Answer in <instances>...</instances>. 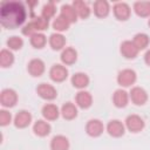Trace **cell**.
<instances>
[{
    "label": "cell",
    "instance_id": "24",
    "mask_svg": "<svg viewBox=\"0 0 150 150\" xmlns=\"http://www.w3.org/2000/svg\"><path fill=\"white\" fill-rule=\"evenodd\" d=\"M71 5H73V7L75 8V11H76L79 18H81V19H87V18L90 15L91 9L89 8L88 4H86L84 1H82V0H75V1H73Z\"/></svg>",
    "mask_w": 150,
    "mask_h": 150
},
{
    "label": "cell",
    "instance_id": "2",
    "mask_svg": "<svg viewBox=\"0 0 150 150\" xmlns=\"http://www.w3.org/2000/svg\"><path fill=\"white\" fill-rule=\"evenodd\" d=\"M136 80H137V74L134 69H130V68L122 69L117 74V83L124 88L131 87L136 82Z\"/></svg>",
    "mask_w": 150,
    "mask_h": 150
},
{
    "label": "cell",
    "instance_id": "11",
    "mask_svg": "<svg viewBox=\"0 0 150 150\" xmlns=\"http://www.w3.org/2000/svg\"><path fill=\"white\" fill-rule=\"evenodd\" d=\"M27 70H28L29 75H32L33 77H40L46 70V64L39 57L32 59L27 64Z\"/></svg>",
    "mask_w": 150,
    "mask_h": 150
},
{
    "label": "cell",
    "instance_id": "31",
    "mask_svg": "<svg viewBox=\"0 0 150 150\" xmlns=\"http://www.w3.org/2000/svg\"><path fill=\"white\" fill-rule=\"evenodd\" d=\"M56 13V7H55V4L53 1H49L47 2L43 7H42V11H41V16L45 18L46 20L49 21V19H52Z\"/></svg>",
    "mask_w": 150,
    "mask_h": 150
},
{
    "label": "cell",
    "instance_id": "23",
    "mask_svg": "<svg viewBox=\"0 0 150 150\" xmlns=\"http://www.w3.org/2000/svg\"><path fill=\"white\" fill-rule=\"evenodd\" d=\"M49 46L52 47V49L54 50H63L64 46H66V38L61 34V33H53L49 36Z\"/></svg>",
    "mask_w": 150,
    "mask_h": 150
},
{
    "label": "cell",
    "instance_id": "16",
    "mask_svg": "<svg viewBox=\"0 0 150 150\" xmlns=\"http://www.w3.org/2000/svg\"><path fill=\"white\" fill-rule=\"evenodd\" d=\"M129 93H127L124 89H117L112 94V103L116 108H124L129 103Z\"/></svg>",
    "mask_w": 150,
    "mask_h": 150
},
{
    "label": "cell",
    "instance_id": "6",
    "mask_svg": "<svg viewBox=\"0 0 150 150\" xmlns=\"http://www.w3.org/2000/svg\"><path fill=\"white\" fill-rule=\"evenodd\" d=\"M36 93L42 100H46V101H53L57 96V91L55 87L49 83H45V82L40 83L36 87Z\"/></svg>",
    "mask_w": 150,
    "mask_h": 150
},
{
    "label": "cell",
    "instance_id": "33",
    "mask_svg": "<svg viewBox=\"0 0 150 150\" xmlns=\"http://www.w3.org/2000/svg\"><path fill=\"white\" fill-rule=\"evenodd\" d=\"M11 122H12V114L6 109H1L0 110V125L6 127Z\"/></svg>",
    "mask_w": 150,
    "mask_h": 150
},
{
    "label": "cell",
    "instance_id": "13",
    "mask_svg": "<svg viewBox=\"0 0 150 150\" xmlns=\"http://www.w3.org/2000/svg\"><path fill=\"white\" fill-rule=\"evenodd\" d=\"M107 132L111 137H122L125 132V125L120 120H111L107 124Z\"/></svg>",
    "mask_w": 150,
    "mask_h": 150
},
{
    "label": "cell",
    "instance_id": "10",
    "mask_svg": "<svg viewBox=\"0 0 150 150\" xmlns=\"http://www.w3.org/2000/svg\"><path fill=\"white\" fill-rule=\"evenodd\" d=\"M138 49L137 47L134 45L132 41L130 40H125L121 43L120 46V53L121 55L124 57V59H128V60H132L135 59L137 55H138Z\"/></svg>",
    "mask_w": 150,
    "mask_h": 150
},
{
    "label": "cell",
    "instance_id": "19",
    "mask_svg": "<svg viewBox=\"0 0 150 150\" xmlns=\"http://www.w3.org/2000/svg\"><path fill=\"white\" fill-rule=\"evenodd\" d=\"M33 131L39 137H46V136H48L50 134L52 127L46 120H38L33 124Z\"/></svg>",
    "mask_w": 150,
    "mask_h": 150
},
{
    "label": "cell",
    "instance_id": "26",
    "mask_svg": "<svg viewBox=\"0 0 150 150\" xmlns=\"http://www.w3.org/2000/svg\"><path fill=\"white\" fill-rule=\"evenodd\" d=\"M134 11L141 18L150 16V1H136L134 4Z\"/></svg>",
    "mask_w": 150,
    "mask_h": 150
},
{
    "label": "cell",
    "instance_id": "7",
    "mask_svg": "<svg viewBox=\"0 0 150 150\" xmlns=\"http://www.w3.org/2000/svg\"><path fill=\"white\" fill-rule=\"evenodd\" d=\"M103 131H104V125L101 120L91 118L86 124V132L90 137H98L103 134Z\"/></svg>",
    "mask_w": 150,
    "mask_h": 150
},
{
    "label": "cell",
    "instance_id": "14",
    "mask_svg": "<svg viewBox=\"0 0 150 150\" xmlns=\"http://www.w3.org/2000/svg\"><path fill=\"white\" fill-rule=\"evenodd\" d=\"M41 114H42V116L46 121H55L61 115V111H60V109L57 108L56 104L46 103L41 109Z\"/></svg>",
    "mask_w": 150,
    "mask_h": 150
},
{
    "label": "cell",
    "instance_id": "9",
    "mask_svg": "<svg viewBox=\"0 0 150 150\" xmlns=\"http://www.w3.org/2000/svg\"><path fill=\"white\" fill-rule=\"evenodd\" d=\"M129 97L134 104L143 105L148 101V93L142 87H132L129 93Z\"/></svg>",
    "mask_w": 150,
    "mask_h": 150
},
{
    "label": "cell",
    "instance_id": "28",
    "mask_svg": "<svg viewBox=\"0 0 150 150\" xmlns=\"http://www.w3.org/2000/svg\"><path fill=\"white\" fill-rule=\"evenodd\" d=\"M132 42H134V45L137 47L138 50H143V49H145V48L149 46L150 39H149L148 34H145V33H137V34L134 36Z\"/></svg>",
    "mask_w": 150,
    "mask_h": 150
},
{
    "label": "cell",
    "instance_id": "12",
    "mask_svg": "<svg viewBox=\"0 0 150 150\" xmlns=\"http://www.w3.org/2000/svg\"><path fill=\"white\" fill-rule=\"evenodd\" d=\"M13 123L18 129H25L32 123V114L28 110H19L14 116Z\"/></svg>",
    "mask_w": 150,
    "mask_h": 150
},
{
    "label": "cell",
    "instance_id": "18",
    "mask_svg": "<svg viewBox=\"0 0 150 150\" xmlns=\"http://www.w3.org/2000/svg\"><path fill=\"white\" fill-rule=\"evenodd\" d=\"M70 82H71L73 87L77 88V89H80V90H83L86 87L89 86L90 80H89V76H88L86 73L79 71V73H75V74L71 76Z\"/></svg>",
    "mask_w": 150,
    "mask_h": 150
},
{
    "label": "cell",
    "instance_id": "15",
    "mask_svg": "<svg viewBox=\"0 0 150 150\" xmlns=\"http://www.w3.org/2000/svg\"><path fill=\"white\" fill-rule=\"evenodd\" d=\"M75 103L81 109H88L93 104V96L87 90H80L75 96Z\"/></svg>",
    "mask_w": 150,
    "mask_h": 150
},
{
    "label": "cell",
    "instance_id": "29",
    "mask_svg": "<svg viewBox=\"0 0 150 150\" xmlns=\"http://www.w3.org/2000/svg\"><path fill=\"white\" fill-rule=\"evenodd\" d=\"M29 42H30V45H32L34 48L41 49V48H43V47L46 46V43H47V38H46V35H45L43 33H35V34H33V35L29 38Z\"/></svg>",
    "mask_w": 150,
    "mask_h": 150
},
{
    "label": "cell",
    "instance_id": "3",
    "mask_svg": "<svg viewBox=\"0 0 150 150\" xmlns=\"http://www.w3.org/2000/svg\"><path fill=\"white\" fill-rule=\"evenodd\" d=\"M49 77H50V80L53 82L61 83V82L67 80V77H68V69L66 68L64 64L55 63L49 69Z\"/></svg>",
    "mask_w": 150,
    "mask_h": 150
},
{
    "label": "cell",
    "instance_id": "8",
    "mask_svg": "<svg viewBox=\"0 0 150 150\" xmlns=\"http://www.w3.org/2000/svg\"><path fill=\"white\" fill-rule=\"evenodd\" d=\"M112 12H114V15L117 20L120 21H127L129 18H130V14H131V9H130V6L127 4V2H116L112 7Z\"/></svg>",
    "mask_w": 150,
    "mask_h": 150
},
{
    "label": "cell",
    "instance_id": "1",
    "mask_svg": "<svg viewBox=\"0 0 150 150\" xmlns=\"http://www.w3.org/2000/svg\"><path fill=\"white\" fill-rule=\"evenodd\" d=\"M27 16L26 8L20 1H4L0 6V23L4 28L15 29L20 27Z\"/></svg>",
    "mask_w": 150,
    "mask_h": 150
},
{
    "label": "cell",
    "instance_id": "27",
    "mask_svg": "<svg viewBox=\"0 0 150 150\" xmlns=\"http://www.w3.org/2000/svg\"><path fill=\"white\" fill-rule=\"evenodd\" d=\"M14 63V55L9 49H1L0 52V66L1 68H8Z\"/></svg>",
    "mask_w": 150,
    "mask_h": 150
},
{
    "label": "cell",
    "instance_id": "21",
    "mask_svg": "<svg viewBox=\"0 0 150 150\" xmlns=\"http://www.w3.org/2000/svg\"><path fill=\"white\" fill-rule=\"evenodd\" d=\"M69 139L63 135H56L50 141V150H69Z\"/></svg>",
    "mask_w": 150,
    "mask_h": 150
},
{
    "label": "cell",
    "instance_id": "20",
    "mask_svg": "<svg viewBox=\"0 0 150 150\" xmlns=\"http://www.w3.org/2000/svg\"><path fill=\"white\" fill-rule=\"evenodd\" d=\"M94 14L97 18H105L109 15L110 12V5L108 1L105 0H96L94 2V7H93Z\"/></svg>",
    "mask_w": 150,
    "mask_h": 150
},
{
    "label": "cell",
    "instance_id": "35",
    "mask_svg": "<svg viewBox=\"0 0 150 150\" xmlns=\"http://www.w3.org/2000/svg\"><path fill=\"white\" fill-rule=\"evenodd\" d=\"M148 25H149V27H150V19H149V21H148Z\"/></svg>",
    "mask_w": 150,
    "mask_h": 150
},
{
    "label": "cell",
    "instance_id": "34",
    "mask_svg": "<svg viewBox=\"0 0 150 150\" xmlns=\"http://www.w3.org/2000/svg\"><path fill=\"white\" fill-rule=\"evenodd\" d=\"M144 62H145L148 66H150V49H148V50L145 52V54H144Z\"/></svg>",
    "mask_w": 150,
    "mask_h": 150
},
{
    "label": "cell",
    "instance_id": "17",
    "mask_svg": "<svg viewBox=\"0 0 150 150\" xmlns=\"http://www.w3.org/2000/svg\"><path fill=\"white\" fill-rule=\"evenodd\" d=\"M60 59H61L62 64H64V66H71L77 60V52L73 47H66L61 52Z\"/></svg>",
    "mask_w": 150,
    "mask_h": 150
},
{
    "label": "cell",
    "instance_id": "22",
    "mask_svg": "<svg viewBox=\"0 0 150 150\" xmlns=\"http://www.w3.org/2000/svg\"><path fill=\"white\" fill-rule=\"evenodd\" d=\"M60 111H61V116L67 121H71V120L76 118V116H77V107L71 102L63 103Z\"/></svg>",
    "mask_w": 150,
    "mask_h": 150
},
{
    "label": "cell",
    "instance_id": "5",
    "mask_svg": "<svg viewBox=\"0 0 150 150\" xmlns=\"http://www.w3.org/2000/svg\"><path fill=\"white\" fill-rule=\"evenodd\" d=\"M18 102V94L14 89L6 88L0 93V103L4 108H12Z\"/></svg>",
    "mask_w": 150,
    "mask_h": 150
},
{
    "label": "cell",
    "instance_id": "30",
    "mask_svg": "<svg viewBox=\"0 0 150 150\" xmlns=\"http://www.w3.org/2000/svg\"><path fill=\"white\" fill-rule=\"evenodd\" d=\"M69 26H70L69 21L66 20L62 15H57V16L54 19L53 23H52V27L56 30V33H61V32L67 30V29L69 28Z\"/></svg>",
    "mask_w": 150,
    "mask_h": 150
},
{
    "label": "cell",
    "instance_id": "25",
    "mask_svg": "<svg viewBox=\"0 0 150 150\" xmlns=\"http://www.w3.org/2000/svg\"><path fill=\"white\" fill-rule=\"evenodd\" d=\"M60 15H62L66 20H68L69 23H74L77 21V13H76L75 8L73 7V5H69V4L62 5L61 11H60Z\"/></svg>",
    "mask_w": 150,
    "mask_h": 150
},
{
    "label": "cell",
    "instance_id": "32",
    "mask_svg": "<svg viewBox=\"0 0 150 150\" xmlns=\"http://www.w3.org/2000/svg\"><path fill=\"white\" fill-rule=\"evenodd\" d=\"M6 45H7V47H8L9 50H19L23 46V40L20 36L13 35V36H11V38L7 39Z\"/></svg>",
    "mask_w": 150,
    "mask_h": 150
},
{
    "label": "cell",
    "instance_id": "4",
    "mask_svg": "<svg viewBox=\"0 0 150 150\" xmlns=\"http://www.w3.org/2000/svg\"><path fill=\"white\" fill-rule=\"evenodd\" d=\"M124 125L130 132L136 134V132H139V131H142L144 129L145 123H144V121H143V118L141 116H138L136 114H132V115H129L125 118Z\"/></svg>",
    "mask_w": 150,
    "mask_h": 150
}]
</instances>
